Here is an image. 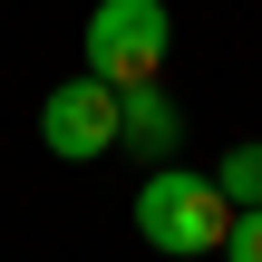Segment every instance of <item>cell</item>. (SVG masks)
Returning a JSON list of instances; mask_svg holds the SVG:
<instances>
[{
	"instance_id": "1",
	"label": "cell",
	"mask_w": 262,
	"mask_h": 262,
	"mask_svg": "<svg viewBox=\"0 0 262 262\" xmlns=\"http://www.w3.org/2000/svg\"><path fill=\"white\" fill-rule=\"evenodd\" d=\"M136 233H146L156 253L194 262V253H224V233H233V204L214 194V175H185V165H156V175L136 185Z\"/></svg>"
},
{
	"instance_id": "2",
	"label": "cell",
	"mask_w": 262,
	"mask_h": 262,
	"mask_svg": "<svg viewBox=\"0 0 262 262\" xmlns=\"http://www.w3.org/2000/svg\"><path fill=\"white\" fill-rule=\"evenodd\" d=\"M165 49H175L165 0H97L88 10V78L97 88H156Z\"/></svg>"
},
{
	"instance_id": "3",
	"label": "cell",
	"mask_w": 262,
	"mask_h": 262,
	"mask_svg": "<svg viewBox=\"0 0 262 262\" xmlns=\"http://www.w3.org/2000/svg\"><path fill=\"white\" fill-rule=\"evenodd\" d=\"M39 146L68 156V165L117 156V88H97V78H58V88L39 97Z\"/></svg>"
},
{
	"instance_id": "4",
	"label": "cell",
	"mask_w": 262,
	"mask_h": 262,
	"mask_svg": "<svg viewBox=\"0 0 262 262\" xmlns=\"http://www.w3.org/2000/svg\"><path fill=\"white\" fill-rule=\"evenodd\" d=\"M117 146L175 156V146H185V107H175L165 88H117Z\"/></svg>"
},
{
	"instance_id": "5",
	"label": "cell",
	"mask_w": 262,
	"mask_h": 262,
	"mask_svg": "<svg viewBox=\"0 0 262 262\" xmlns=\"http://www.w3.org/2000/svg\"><path fill=\"white\" fill-rule=\"evenodd\" d=\"M214 194H224L233 214H253V204H262V146H253V136H243V146L214 165Z\"/></svg>"
},
{
	"instance_id": "6",
	"label": "cell",
	"mask_w": 262,
	"mask_h": 262,
	"mask_svg": "<svg viewBox=\"0 0 262 262\" xmlns=\"http://www.w3.org/2000/svg\"><path fill=\"white\" fill-rule=\"evenodd\" d=\"M224 262H262V204H253V214H233V233H224Z\"/></svg>"
}]
</instances>
